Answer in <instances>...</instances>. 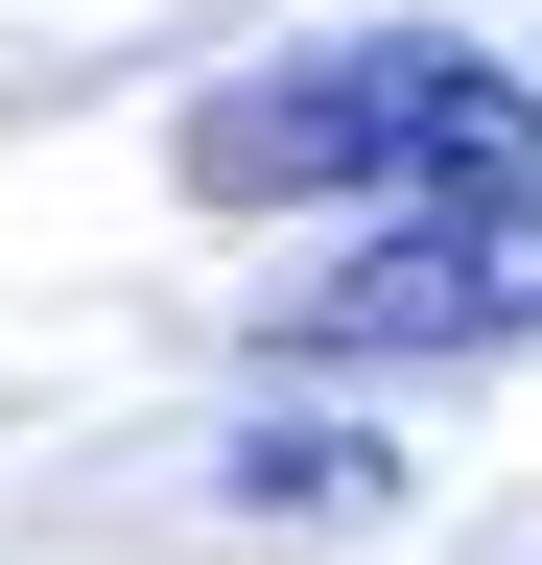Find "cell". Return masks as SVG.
Wrapping results in <instances>:
<instances>
[{
    "instance_id": "1",
    "label": "cell",
    "mask_w": 542,
    "mask_h": 565,
    "mask_svg": "<svg viewBox=\"0 0 542 565\" xmlns=\"http://www.w3.org/2000/svg\"><path fill=\"white\" fill-rule=\"evenodd\" d=\"M189 189L213 212H448V189H542V95L496 47H307V71H236L189 95Z\"/></svg>"
},
{
    "instance_id": "3",
    "label": "cell",
    "mask_w": 542,
    "mask_h": 565,
    "mask_svg": "<svg viewBox=\"0 0 542 565\" xmlns=\"http://www.w3.org/2000/svg\"><path fill=\"white\" fill-rule=\"evenodd\" d=\"M236 494H284V519H378V448H354V424H259Z\"/></svg>"
},
{
    "instance_id": "2",
    "label": "cell",
    "mask_w": 542,
    "mask_h": 565,
    "mask_svg": "<svg viewBox=\"0 0 542 565\" xmlns=\"http://www.w3.org/2000/svg\"><path fill=\"white\" fill-rule=\"evenodd\" d=\"M542 330V189H448V212H378L354 259L284 282V353H496Z\"/></svg>"
}]
</instances>
